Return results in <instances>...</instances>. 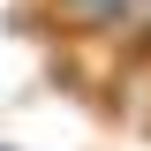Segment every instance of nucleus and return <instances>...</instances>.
<instances>
[{
	"mask_svg": "<svg viewBox=\"0 0 151 151\" xmlns=\"http://www.w3.org/2000/svg\"><path fill=\"white\" fill-rule=\"evenodd\" d=\"M0 151H8V144H0Z\"/></svg>",
	"mask_w": 151,
	"mask_h": 151,
	"instance_id": "nucleus-1",
	"label": "nucleus"
}]
</instances>
